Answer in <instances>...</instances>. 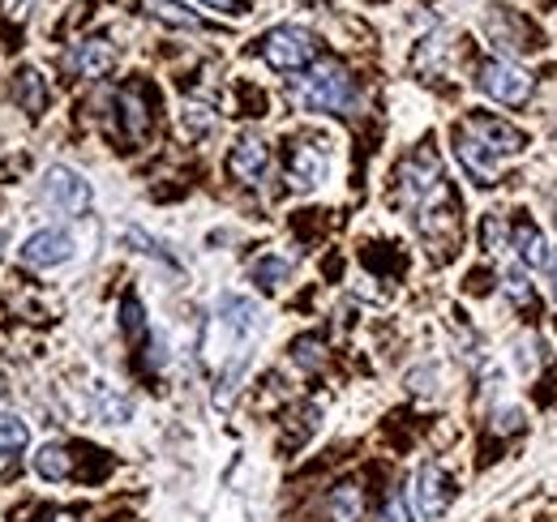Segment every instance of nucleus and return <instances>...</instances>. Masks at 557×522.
<instances>
[{
  "label": "nucleus",
  "mask_w": 557,
  "mask_h": 522,
  "mask_svg": "<svg viewBox=\"0 0 557 522\" xmlns=\"http://www.w3.org/2000/svg\"><path fill=\"white\" fill-rule=\"evenodd\" d=\"M481 90H485L488 99L506 103V108H523V103L532 99L536 82H532V73H528V69H519L515 61L493 57V61L481 65Z\"/></svg>",
  "instance_id": "39448f33"
},
{
  "label": "nucleus",
  "mask_w": 557,
  "mask_h": 522,
  "mask_svg": "<svg viewBox=\"0 0 557 522\" xmlns=\"http://www.w3.org/2000/svg\"><path fill=\"white\" fill-rule=\"evenodd\" d=\"M377 522H412V514H408V501H404V493H391V497L382 501V510H377Z\"/></svg>",
  "instance_id": "c85d7f7f"
},
{
  "label": "nucleus",
  "mask_w": 557,
  "mask_h": 522,
  "mask_svg": "<svg viewBox=\"0 0 557 522\" xmlns=\"http://www.w3.org/2000/svg\"><path fill=\"white\" fill-rule=\"evenodd\" d=\"M360 514H364V493H360V484H351V480L335 484V488H331V497H326V519L331 522H360Z\"/></svg>",
  "instance_id": "a211bd4d"
},
{
  "label": "nucleus",
  "mask_w": 557,
  "mask_h": 522,
  "mask_svg": "<svg viewBox=\"0 0 557 522\" xmlns=\"http://www.w3.org/2000/svg\"><path fill=\"white\" fill-rule=\"evenodd\" d=\"M481 240H485L488 253H502L506 245H510V232H506V219L497 214V210H488L485 214V227H481Z\"/></svg>",
  "instance_id": "393cba45"
},
{
  "label": "nucleus",
  "mask_w": 557,
  "mask_h": 522,
  "mask_svg": "<svg viewBox=\"0 0 557 522\" xmlns=\"http://www.w3.org/2000/svg\"><path fill=\"white\" fill-rule=\"evenodd\" d=\"M0 398H4V382H0Z\"/></svg>",
  "instance_id": "473e14b6"
},
{
  "label": "nucleus",
  "mask_w": 557,
  "mask_h": 522,
  "mask_svg": "<svg viewBox=\"0 0 557 522\" xmlns=\"http://www.w3.org/2000/svg\"><path fill=\"white\" fill-rule=\"evenodd\" d=\"M13 99L22 103V112L44 116V108H48V77L30 65L17 69V77H13Z\"/></svg>",
  "instance_id": "f3484780"
},
{
  "label": "nucleus",
  "mask_w": 557,
  "mask_h": 522,
  "mask_svg": "<svg viewBox=\"0 0 557 522\" xmlns=\"http://www.w3.org/2000/svg\"><path fill=\"white\" fill-rule=\"evenodd\" d=\"M510 245L519 249V261H523L528 270H541V265H549V245H545V232H541L532 219H519V223H515V232H510Z\"/></svg>",
  "instance_id": "dca6fc26"
},
{
  "label": "nucleus",
  "mask_w": 557,
  "mask_h": 522,
  "mask_svg": "<svg viewBox=\"0 0 557 522\" xmlns=\"http://www.w3.org/2000/svg\"><path fill=\"white\" fill-rule=\"evenodd\" d=\"M313 57H318V39L300 26H275L262 39V61L278 73H296V69L313 65Z\"/></svg>",
  "instance_id": "20e7f679"
},
{
  "label": "nucleus",
  "mask_w": 557,
  "mask_h": 522,
  "mask_svg": "<svg viewBox=\"0 0 557 522\" xmlns=\"http://www.w3.org/2000/svg\"><path fill=\"white\" fill-rule=\"evenodd\" d=\"M463 129L472 133L493 159H497V154H523V150H528V133L515 129V125H506L502 116H488V112L468 116V121H463Z\"/></svg>",
  "instance_id": "6e6552de"
},
{
  "label": "nucleus",
  "mask_w": 557,
  "mask_h": 522,
  "mask_svg": "<svg viewBox=\"0 0 557 522\" xmlns=\"http://www.w3.org/2000/svg\"><path fill=\"white\" fill-rule=\"evenodd\" d=\"M506 296H510V304L515 309H523V313H536L541 309V300H536V291H532V283H528V274L515 265V270H506Z\"/></svg>",
  "instance_id": "4be33fe9"
},
{
  "label": "nucleus",
  "mask_w": 557,
  "mask_h": 522,
  "mask_svg": "<svg viewBox=\"0 0 557 522\" xmlns=\"http://www.w3.org/2000/svg\"><path fill=\"white\" fill-rule=\"evenodd\" d=\"M554 296H557V258H554Z\"/></svg>",
  "instance_id": "2f4dec72"
},
{
  "label": "nucleus",
  "mask_w": 557,
  "mask_h": 522,
  "mask_svg": "<svg viewBox=\"0 0 557 522\" xmlns=\"http://www.w3.org/2000/svg\"><path fill=\"white\" fill-rule=\"evenodd\" d=\"M210 334H223L236 360H249V343L262 334V309L245 296H223L214 309V326Z\"/></svg>",
  "instance_id": "7ed1b4c3"
},
{
  "label": "nucleus",
  "mask_w": 557,
  "mask_h": 522,
  "mask_svg": "<svg viewBox=\"0 0 557 522\" xmlns=\"http://www.w3.org/2000/svg\"><path fill=\"white\" fill-rule=\"evenodd\" d=\"M9 4H17V0H9Z\"/></svg>",
  "instance_id": "72a5a7b5"
},
{
  "label": "nucleus",
  "mask_w": 557,
  "mask_h": 522,
  "mask_svg": "<svg viewBox=\"0 0 557 522\" xmlns=\"http://www.w3.org/2000/svg\"><path fill=\"white\" fill-rule=\"evenodd\" d=\"M99 407H103L108 424H125L129 420V398H112L108 390H99Z\"/></svg>",
  "instance_id": "bb28decb"
},
{
  "label": "nucleus",
  "mask_w": 557,
  "mask_h": 522,
  "mask_svg": "<svg viewBox=\"0 0 557 522\" xmlns=\"http://www.w3.org/2000/svg\"><path fill=\"white\" fill-rule=\"evenodd\" d=\"M39 522H73L65 510H48V514H39Z\"/></svg>",
  "instance_id": "c756f323"
},
{
  "label": "nucleus",
  "mask_w": 557,
  "mask_h": 522,
  "mask_svg": "<svg viewBox=\"0 0 557 522\" xmlns=\"http://www.w3.org/2000/svg\"><path fill=\"white\" fill-rule=\"evenodd\" d=\"M519 428H523V411H519V407L493 411V433H497V437H510V433H519Z\"/></svg>",
  "instance_id": "cd10ccee"
},
{
  "label": "nucleus",
  "mask_w": 557,
  "mask_h": 522,
  "mask_svg": "<svg viewBox=\"0 0 557 522\" xmlns=\"http://www.w3.org/2000/svg\"><path fill=\"white\" fill-rule=\"evenodd\" d=\"M116 108H121V133L129 141H141L150 125H154V112H150V95L141 82H129L121 95H116Z\"/></svg>",
  "instance_id": "4468645a"
},
{
  "label": "nucleus",
  "mask_w": 557,
  "mask_h": 522,
  "mask_svg": "<svg viewBox=\"0 0 557 522\" xmlns=\"http://www.w3.org/2000/svg\"><path fill=\"white\" fill-rule=\"evenodd\" d=\"M287 95L300 112H348L356 103V82L339 61H318L287 86Z\"/></svg>",
  "instance_id": "f257e3e1"
},
{
  "label": "nucleus",
  "mask_w": 557,
  "mask_h": 522,
  "mask_svg": "<svg viewBox=\"0 0 557 522\" xmlns=\"http://www.w3.org/2000/svg\"><path fill=\"white\" fill-rule=\"evenodd\" d=\"M202 4H210V9H232L236 0H202Z\"/></svg>",
  "instance_id": "7c9ffc66"
},
{
  "label": "nucleus",
  "mask_w": 557,
  "mask_h": 522,
  "mask_svg": "<svg viewBox=\"0 0 557 522\" xmlns=\"http://www.w3.org/2000/svg\"><path fill=\"white\" fill-rule=\"evenodd\" d=\"M141 9L163 22V26H176V30H202V17L194 9H185L181 0H141Z\"/></svg>",
  "instance_id": "6ab92c4d"
},
{
  "label": "nucleus",
  "mask_w": 557,
  "mask_h": 522,
  "mask_svg": "<svg viewBox=\"0 0 557 522\" xmlns=\"http://www.w3.org/2000/svg\"><path fill=\"white\" fill-rule=\"evenodd\" d=\"M420 232H424V240L446 258L450 249H455V240H459V214H455V206H450V197H437V201H429V206H420ZM429 249V253H433Z\"/></svg>",
  "instance_id": "1a4fd4ad"
},
{
  "label": "nucleus",
  "mask_w": 557,
  "mask_h": 522,
  "mask_svg": "<svg viewBox=\"0 0 557 522\" xmlns=\"http://www.w3.org/2000/svg\"><path fill=\"white\" fill-rule=\"evenodd\" d=\"M322 356H326V347H322V338H318V334H305V338H296V343H292V360H296L300 369H318V364H322Z\"/></svg>",
  "instance_id": "b1692460"
},
{
  "label": "nucleus",
  "mask_w": 557,
  "mask_h": 522,
  "mask_svg": "<svg viewBox=\"0 0 557 522\" xmlns=\"http://www.w3.org/2000/svg\"><path fill=\"white\" fill-rule=\"evenodd\" d=\"M35 471L44 475V480H70L73 475V455L65 450V446H44L39 455H35Z\"/></svg>",
  "instance_id": "412c9836"
},
{
  "label": "nucleus",
  "mask_w": 557,
  "mask_h": 522,
  "mask_svg": "<svg viewBox=\"0 0 557 522\" xmlns=\"http://www.w3.org/2000/svg\"><path fill=\"white\" fill-rule=\"evenodd\" d=\"M395 181H399V201L404 206H417V210L429 206V201H437V197H446L442 159H437L433 146H420L412 159H404L399 172H395Z\"/></svg>",
  "instance_id": "f03ea898"
},
{
  "label": "nucleus",
  "mask_w": 557,
  "mask_h": 522,
  "mask_svg": "<svg viewBox=\"0 0 557 522\" xmlns=\"http://www.w3.org/2000/svg\"><path fill=\"white\" fill-rule=\"evenodd\" d=\"M227 172H232L240 185H262L267 172H271V146H267L262 137H253V133H245V137L232 146V154H227Z\"/></svg>",
  "instance_id": "9d476101"
},
{
  "label": "nucleus",
  "mask_w": 557,
  "mask_h": 522,
  "mask_svg": "<svg viewBox=\"0 0 557 522\" xmlns=\"http://www.w3.org/2000/svg\"><path fill=\"white\" fill-rule=\"evenodd\" d=\"M412 497H417L420 519L433 522L450 510V501H455V484H450V475H446L437 462H424V467L417 471V488H412Z\"/></svg>",
  "instance_id": "0eeeda50"
},
{
  "label": "nucleus",
  "mask_w": 557,
  "mask_h": 522,
  "mask_svg": "<svg viewBox=\"0 0 557 522\" xmlns=\"http://www.w3.org/2000/svg\"><path fill=\"white\" fill-rule=\"evenodd\" d=\"M455 154H459V163H463V172L481 185V189H493L497 185V176H493V154H488L485 146L472 137V133L463 129H455Z\"/></svg>",
  "instance_id": "2eb2a0df"
},
{
  "label": "nucleus",
  "mask_w": 557,
  "mask_h": 522,
  "mask_svg": "<svg viewBox=\"0 0 557 522\" xmlns=\"http://www.w3.org/2000/svg\"><path fill=\"white\" fill-rule=\"evenodd\" d=\"M26 442H30V428L17 415H0V471L26 450Z\"/></svg>",
  "instance_id": "aec40b11"
},
{
  "label": "nucleus",
  "mask_w": 557,
  "mask_h": 522,
  "mask_svg": "<svg viewBox=\"0 0 557 522\" xmlns=\"http://www.w3.org/2000/svg\"><path fill=\"white\" fill-rule=\"evenodd\" d=\"M65 69H70L73 77H108L112 69H116V48L108 44V39H82V44H73L70 52H65Z\"/></svg>",
  "instance_id": "9b49d317"
},
{
  "label": "nucleus",
  "mask_w": 557,
  "mask_h": 522,
  "mask_svg": "<svg viewBox=\"0 0 557 522\" xmlns=\"http://www.w3.org/2000/svg\"><path fill=\"white\" fill-rule=\"evenodd\" d=\"M44 197H48L57 210H65V214H82V210L90 206V185H86L73 167H48V176H44Z\"/></svg>",
  "instance_id": "f8f14e48"
},
{
  "label": "nucleus",
  "mask_w": 557,
  "mask_h": 522,
  "mask_svg": "<svg viewBox=\"0 0 557 522\" xmlns=\"http://www.w3.org/2000/svg\"><path fill=\"white\" fill-rule=\"evenodd\" d=\"M287 274H292V261H283V258L253 261V283H258V287H267V291L283 287V283H287Z\"/></svg>",
  "instance_id": "5701e85b"
},
{
  "label": "nucleus",
  "mask_w": 557,
  "mask_h": 522,
  "mask_svg": "<svg viewBox=\"0 0 557 522\" xmlns=\"http://www.w3.org/2000/svg\"><path fill=\"white\" fill-rule=\"evenodd\" d=\"M121 330H125L129 338L146 334V313H141L138 296H125V300H121Z\"/></svg>",
  "instance_id": "a878e982"
},
{
  "label": "nucleus",
  "mask_w": 557,
  "mask_h": 522,
  "mask_svg": "<svg viewBox=\"0 0 557 522\" xmlns=\"http://www.w3.org/2000/svg\"><path fill=\"white\" fill-rule=\"evenodd\" d=\"M331 167V141L326 137H300L287 154V181L292 189H318Z\"/></svg>",
  "instance_id": "423d86ee"
},
{
  "label": "nucleus",
  "mask_w": 557,
  "mask_h": 522,
  "mask_svg": "<svg viewBox=\"0 0 557 522\" xmlns=\"http://www.w3.org/2000/svg\"><path fill=\"white\" fill-rule=\"evenodd\" d=\"M73 258V236L65 227H44L35 232L26 245H22V261L35 265V270H48V265H61Z\"/></svg>",
  "instance_id": "ddd939ff"
}]
</instances>
